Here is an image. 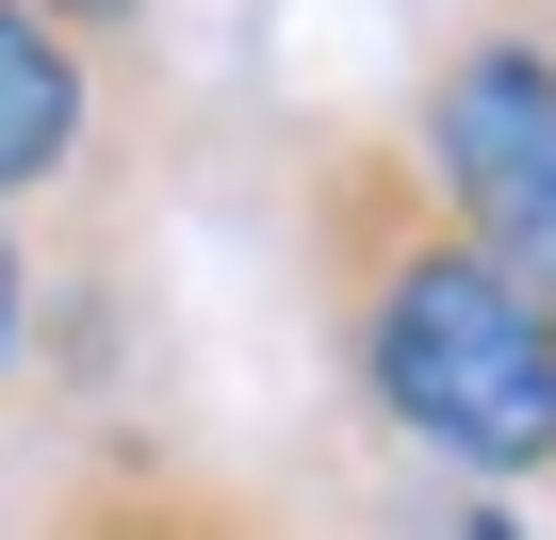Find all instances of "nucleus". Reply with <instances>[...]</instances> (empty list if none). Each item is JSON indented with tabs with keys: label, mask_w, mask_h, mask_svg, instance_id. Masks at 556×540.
<instances>
[{
	"label": "nucleus",
	"mask_w": 556,
	"mask_h": 540,
	"mask_svg": "<svg viewBox=\"0 0 556 540\" xmlns=\"http://www.w3.org/2000/svg\"><path fill=\"white\" fill-rule=\"evenodd\" d=\"M83 148H99V50H83V34H50L34 0H0V213L66 197V180H83Z\"/></svg>",
	"instance_id": "obj_4"
},
{
	"label": "nucleus",
	"mask_w": 556,
	"mask_h": 540,
	"mask_svg": "<svg viewBox=\"0 0 556 540\" xmlns=\"http://www.w3.org/2000/svg\"><path fill=\"white\" fill-rule=\"evenodd\" d=\"M34 312H50V279H34V229L0 213V393L34 377Z\"/></svg>",
	"instance_id": "obj_5"
},
{
	"label": "nucleus",
	"mask_w": 556,
	"mask_h": 540,
	"mask_svg": "<svg viewBox=\"0 0 556 540\" xmlns=\"http://www.w3.org/2000/svg\"><path fill=\"white\" fill-rule=\"evenodd\" d=\"M295 246H312V312L344 393L475 475V491H556V312L426 197V164L393 131H328L295 180Z\"/></svg>",
	"instance_id": "obj_1"
},
{
	"label": "nucleus",
	"mask_w": 556,
	"mask_h": 540,
	"mask_svg": "<svg viewBox=\"0 0 556 540\" xmlns=\"http://www.w3.org/2000/svg\"><path fill=\"white\" fill-rule=\"evenodd\" d=\"M458 540H523V524H507V507H458Z\"/></svg>",
	"instance_id": "obj_7"
},
{
	"label": "nucleus",
	"mask_w": 556,
	"mask_h": 540,
	"mask_svg": "<svg viewBox=\"0 0 556 540\" xmlns=\"http://www.w3.org/2000/svg\"><path fill=\"white\" fill-rule=\"evenodd\" d=\"M34 540H295V524H278L245 475H197L180 442H83L66 459V491L34 507Z\"/></svg>",
	"instance_id": "obj_3"
},
{
	"label": "nucleus",
	"mask_w": 556,
	"mask_h": 540,
	"mask_svg": "<svg viewBox=\"0 0 556 540\" xmlns=\"http://www.w3.org/2000/svg\"><path fill=\"white\" fill-rule=\"evenodd\" d=\"M540 34H556V0H540Z\"/></svg>",
	"instance_id": "obj_8"
},
{
	"label": "nucleus",
	"mask_w": 556,
	"mask_h": 540,
	"mask_svg": "<svg viewBox=\"0 0 556 540\" xmlns=\"http://www.w3.org/2000/svg\"><path fill=\"white\" fill-rule=\"evenodd\" d=\"M426 197L507 262V279L556 312V34H540V0H491V17H458L409 83V131Z\"/></svg>",
	"instance_id": "obj_2"
},
{
	"label": "nucleus",
	"mask_w": 556,
	"mask_h": 540,
	"mask_svg": "<svg viewBox=\"0 0 556 540\" xmlns=\"http://www.w3.org/2000/svg\"><path fill=\"white\" fill-rule=\"evenodd\" d=\"M34 17H50V34H83V50H131V17H148V0H34Z\"/></svg>",
	"instance_id": "obj_6"
}]
</instances>
